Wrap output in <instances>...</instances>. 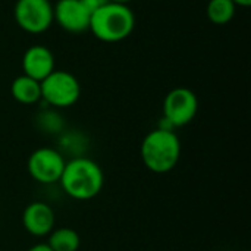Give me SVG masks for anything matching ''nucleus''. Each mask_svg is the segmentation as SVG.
Returning <instances> with one entry per match:
<instances>
[{"label":"nucleus","mask_w":251,"mask_h":251,"mask_svg":"<svg viewBox=\"0 0 251 251\" xmlns=\"http://www.w3.org/2000/svg\"><path fill=\"white\" fill-rule=\"evenodd\" d=\"M199 110V100L194 91L185 87L171 90L163 100V119L174 128L190 124Z\"/></svg>","instance_id":"obj_6"},{"label":"nucleus","mask_w":251,"mask_h":251,"mask_svg":"<svg viewBox=\"0 0 251 251\" xmlns=\"http://www.w3.org/2000/svg\"><path fill=\"white\" fill-rule=\"evenodd\" d=\"M15 21L28 34H41L53 22V6L49 0H18Z\"/></svg>","instance_id":"obj_5"},{"label":"nucleus","mask_w":251,"mask_h":251,"mask_svg":"<svg viewBox=\"0 0 251 251\" xmlns=\"http://www.w3.org/2000/svg\"><path fill=\"white\" fill-rule=\"evenodd\" d=\"M140 153L147 169L154 174H168L181 157V141L174 131L157 128L144 137Z\"/></svg>","instance_id":"obj_2"},{"label":"nucleus","mask_w":251,"mask_h":251,"mask_svg":"<svg viewBox=\"0 0 251 251\" xmlns=\"http://www.w3.org/2000/svg\"><path fill=\"white\" fill-rule=\"evenodd\" d=\"M135 26V16L128 4L106 3L91 13L90 31L104 43H118L131 35Z\"/></svg>","instance_id":"obj_3"},{"label":"nucleus","mask_w":251,"mask_h":251,"mask_svg":"<svg viewBox=\"0 0 251 251\" xmlns=\"http://www.w3.org/2000/svg\"><path fill=\"white\" fill-rule=\"evenodd\" d=\"M235 3V6H243V7H247L251 4V0H232Z\"/></svg>","instance_id":"obj_16"},{"label":"nucleus","mask_w":251,"mask_h":251,"mask_svg":"<svg viewBox=\"0 0 251 251\" xmlns=\"http://www.w3.org/2000/svg\"><path fill=\"white\" fill-rule=\"evenodd\" d=\"M10 93L12 97L22 104H34L41 100L40 82L26 75H21L13 79L10 85Z\"/></svg>","instance_id":"obj_11"},{"label":"nucleus","mask_w":251,"mask_h":251,"mask_svg":"<svg viewBox=\"0 0 251 251\" xmlns=\"http://www.w3.org/2000/svg\"><path fill=\"white\" fill-rule=\"evenodd\" d=\"M65 165L66 162L63 156L50 147L37 149L28 157V172L31 178L40 184L59 182Z\"/></svg>","instance_id":"obj_7"},{"label":"nucleus","mask_w":251,"mask_h":251,"mask_svg":"<svg viewBox=\"0 0 251 251\" xmlns=\"http://www.w3.org/2000/svg\"><path fill=\"white\" fill-rule=\"evenodd\" d=\"M59 182L69 197L84 201L100 194L104 184V175L94 160L76 157L65 165Z\"/></svg>","instance_id":"obj_1"},{"label":"nucleus","mask_w":251,"mask_h":251,"mask_svg":"<svg viewBox=\"0 0 251 251\" xmlns=\"http://www.w3.org/2000/svg\"><path fill=\"white\" fill-rule=\"evenodd\" d=\"M49 247L53 251H78L81 240L78 232L71 228L53 229L49 234Z\"/></svg>","instance_id":"obj_12"},{"label":"nucleus","mask_w":251,"mask_h":251,"mask_svg":"<svg viewBox=\"0 0 251 251\" xmlns=\"http://www.w3.org/2000/svg\"><path fill=\"white\" fill-rule=\"evenodd\" d=\"M109 1H112V3H119V4H128V3H131V1H134V0H109Z\"/></svg>","instance_id":"obj_17"},{"label":"nucleus","mask_w":251,"mask_h":251,"mask_svg":"<svg viewBox=\"0 0 251 251\" xmlns=\"http://www.w3.org/2000/svg\"><path fill=\"white\" fill-rule=\"evenodd\" d=\"M81 1H82V4L85 6V9H87L90 13L99 10V9L103 7L106 3H109V0H81Z\"/></svg>","instance_id":"obj_14"},{"label":"nucleus","mask_w":251,"mask_h":251,"mask_svg":"<svg viewBox=\"0 0 251 251\" xmlns=\"http://www.w3.org/2000/svg\"><path fill=\"white\" fill-rule=\"evenodd\" d=\"M22 225L34 237L49 235L54 228V212L47 203H29L22 213Z\"/></svg>","instance_id":"obj_9"},{"label":"nucleus","mask_w":251,"mask_h":251,"mask_svg":"<svg viewBox=\"0 0 251 251\" xmlns=\"http://www.w3.org/2000/svg\"><path fill=\"white\" fill-rule=\"evenodd\" d=\"M235 7L232 0H210L207 4V18L215 25H226L234 18Z\"/></svg>","instance_id":"obj_13"},{"label":"nucleus","mask_w":251,"mask_h":251,"mask_svg":"<svg viewBox=\"0 0 251 251\" xmlns=\"http://www.w3.org/2000/svg\"><path fill=\"white\" fill-rule=\"evenodd\" d=\"M91 13L81 0H59L53 6V21L71 34H82L90 28Z\"/></svg>","instance_id":"obj_8"},{"label":"nucleus","mask_w":251,"mask_h":251,"mask_svg":"<svg viewBox=\"0 0 251 251\" xmlns=\"http://www.w3.org/2000/svg\"><path fill=\"white\" fill-rule=\"evenodd\" d=\"M24 75L41 82L54 71V56L46 46L29 47L22 57Z\"/></svg>","instance_id":"obj_10"},{"label":"nucleus","mask_w":251,"mask_h":251,"mask_svg":"<svg viewBox=\"0 0 251 251\" xmlns=\"http://www.w3.org/2000/svg\"><path fill=\"white\" fill-rule=\"evenodd\" d=\"M41 100L53 107H69L75 104L81 96L78 79L66 71H53L40 82Z\"/></svg>","instance_id":"obj_4"},{"label":"nucleus","mask_w":251,"mask_h":251,"mask_svg":"<svg viewBox=\"0 0 251 251\" xmlns=\"http://www.w3.org/2000/svg\"><path fill=\"white\" fill-rule=\"evenodd\" d=\"M26 251H53V250L49 247V244H35V246H32L31 249H28Z\"/></svg>","instance_id":"obj_15"}]
</instances>
